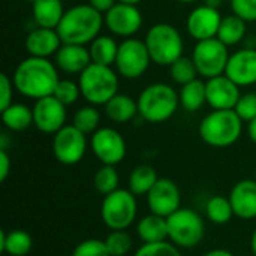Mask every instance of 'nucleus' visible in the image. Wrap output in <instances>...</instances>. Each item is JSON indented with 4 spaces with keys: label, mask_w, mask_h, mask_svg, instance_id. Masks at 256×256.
I'll use <instances>...</instances> for the list:
<instances>
[{
    "label": "nucleus",
    "mask_w": 256,
    "mask_h": 256,
    "mask_svg": "<svg viewBox=\"0 0 256 256\" xmlns=\"http://www.w3.org/2000/svg\"><path fill=\"white\" fill-rule=\"evenodd\" d=\"M27 2H30V3H34L36 0H27Z\"/></svg>",
    "instance_id": "3c124183"
},
{
    "label": "nucleus",
    "mask_w": 256,
    "mask_h": 256,
    "mask_svg": "<svg viewBox=\"0 0 256 256\" xmlns=\"http://www.w3.org/2000/svg\"><path fill=\"white\" fill-rule=\"evenodd\" d=\"M134 256H183L182 249H178L176 244H172L170 240L160 242V243H150V244H141Z\"/></svg>",
    "instance_id": "c9c22d12"
},
{
    "label": "nucleus",
    "mask_w": 256,
    "mask_h": 256,
    "mask_svg": "<svg viewBox=\"0 0 256 256\" xmlns=\"http://www.w3.org/2000/svg\"><path fill=\"white\" fill-rule=\"evenodd\" d=\"M10 171V158L6 150L0 148V182L3 183Z\"/></svg>",
    "instance_id": "79ce46f5"
},
{
    "label": "nucleus",
    "mask_w": 256,
    "mask_h": 256,
    "mask_svg": "<svg viewBox=\"0 0 256 256\" xmlns=\"http://www.w3.org/2000/svg\"><path fill=\"white\" fill-rule=\"evenodd\" d=\"M224 3V0H204V4L210 6V8H214V9H219V6Z\"/></svg>",
    "instance_id": "49530a36"
},
{
    "label": "nucleus",
    "mask_w": 256,
    "mask_h": 256,
    "mask_svg": "<svg viewBox=\"0 0 256 256\" xmlns=\"http://www.w3.org/2000/svg\"><path fill=\"white\" fill-rule=\"evenodd\" d=\"M158 180L159 176L156 170L152 165L142 164L130 171L128 178V189L136 196H144L152 190V188L156 184Z\"/></svg>",
    "instance_id": "bb28decb"
},
{
    "label": "nucleus",
    "mask_w": 256,
    "mask_h": 256,
    "mask_svg": "<svg viewBox=\"0 0 256 256\" xmlns=\"http://www.w3.org/2000/svg\"><path fill=\"white\" fill-rule=\"evenodd\" d=\"M72 256H111V254L105 244V240L87 238L75 246Z\"/></svg>",
    "instance_id": "4c0bfd02"
},
{
    "label": "nucleus",
    "mask_w": 256,
    "mask_h": 256,
    "mask_svg": "<svg viewBox=\"0 0 256 256\" xmlns=\"http://www.w3.org/2000/svg\"><path fill=\"white\" fill-rule=\"evenodd\" d=\"M12 81L20 94L38 100L52 96L60 76L56 63L48 58L28 56L15 68Z\"/></svg>",
    "instance_id": "f257e3e1"
},
{
    "label": "nucleus",
    "mask_w": 256,
    "mask_h": 256,
    "mask_svg": "<svg viewBox=\"0 0 256 256\" xmlns=\"http://www.w3.org/2000/svg\"><path fill=\"white\" fill-rule=\"evenodd\" d=\"M232 14L246 22L256 21V0H230Z\"/></svg>",
    "instance_id": "ea45409f"
},
{
    "label": "nucleus",
    "mask_w": 256,
    "mask_h": 256,
    "mask_svg": "<svg viewBox=\"0 0 256 256\" xmlns=\"http://www.w3.org/2000/svg\"><path fill=\"white\" fill-rule=\"evenodd\" d=\"M180 96V105L189 111V112H196L200 111L204 104H207V88L206 82L200 78L182 86V90L178 93Z\"/></svg>",
    "instance_id": "c85d7f7f"
},
{
    "label": "nucleus",
    "mask_w": 256,
    "mask_h": 256,
    "mask_svg": "<svg viewBox=\"0 0 256 256\" xmlns=\"http://www.w3.org/2000/svg\"><path fill=\"white\" fill-rule=\"evenodd\" d=\"M104 22L112 34L128 39L136 34L142 27V14L136 4L117 2L104 14Z\"/></svg>",
    "instance_id": "ddd939ff"
},
{
    "label": "nucleus",
    "mask_w": 256,
    "mask_h": 256,
    "mask_svg": "<svg viewBox=\"0 0 256 256\" xmlns=\"http://www.w3.org/2000/svg\"><path fill=\"white\" fill-rule=\"evenodd\" d=\"M33 248L32 236L24 230L0 231V252L9 256H26Z\"/></svg>",
    "instance_id": "393cba45"
},
{
    "label": "nucleus",
    "mask_w": 256,
    "mask_h": 256,
    "mask_svg": "<svg viewBox=\"0 0 256 256\" xmlns=\"http://www.w3.org/2000/svg\"><path fill=\"white\" fill-rule=\"evenodd\" d=\"M144 42L152 62L159 66H171L183 56V38L172 24L159 22L152 26L144 38Z\"/></svg>",
    "instance_id": "423d86ee"
},
{
    "label": "nucleus",
    "mask_w": 256,
    "mask_h": 256,
    "mask_svg": "<svg viewBox=\"0 0 256 256\" xmlns=\"http://www.w3.org/2000/svg\"><path fill=\"white\" fill-rule=\"evenodd\" d=\"M222 15L219 9L210 8L207 4L196 6L186 20V28L188 33L198 42V40H206L218 36L220 22H222Z\"/></svg>",
    "instance_id": "dca6fc26"
},
{
    "label": "nucleus",
    "mask_w": 256,
    "mask_h": 256,
    "mask_svg": "<svg viewBox=\"0 0 256 256\" xmlns=\"http://www.w3.org/2000/svg\"><path fill=\"white\" fill-rule=\"evenodd\" d=\"M225 75L238 87L256 84V48L244 46L230 56Z\"/></svg>",
    "instance_id": "f3484780"
},
{
    "label": "nucleus",
    "mask_w": 256,
    "mask_h": 256,
    "mask_svg": "<svg viewBox=\"0 0 256 256\" xmlns=\"http://www.w3.org/2000/svg\"><path fill=\"white\" fill-rule=\"evenodd\" d=\"M138 114L148 123L168 122L180 106V96L176 88L166 82L147 86L138 96Z\"/></svg>",
    "instance_id": "20e7f679"
},
{
    "label": "nucleus",
    "mask_w": 256,
    "mask_h": 256,
    "mask_svg": "<svg viewBox=\"0 0 256 256\" xmlns=\"http://www.w3.org/2000/svg\"><path fill=\"white\" fill-rule=\"evenodd\" d=\"M88 146L90 142L87 141L86 134H82L74 124H66L57 134H54L52 154L62 165H76L86 156Z\"/></svg>",
    "instance_id": "9b49d317"
},
{
    "label": "nucleus",
    "mask_w": 256,
    "mask_h": 256,
    "mask_svg": "<svg viewBox=\"0 0 256 256\" xmlns=\"http://www.w3.org/2000/svg\"><path fill=\"white\" fill-rule=\"evenodd\" d=\"M138 214V201L129 189L118 188L104 196L100 204V219L110 231L128 230Z\"/></svg>",
    "instance_id": "0eeeda50"
},
{
    "label": "nucleus",
    "mask_w": 256,
    "mask_h": 256,
    "mask_svg": "<svg viewBox=\"0 0 256 256\" xmlns=\"http://www.w3.org/2000/svg\"><path fill=\"white\" fill-rule=\"evenodd\" d=\"M248 135H249L250 141L256 144V118L252 120L250 123H248Z\"/></svg>",
    "instance_id": "a18cd8bd"
},
{
    "label": "nucleus",
    "mask_w": 256,
    "mask_h": 256,
    "mask_svg": "<svg viewBox=\"0 0 256 256\" xmlns=\"http://www.w3.org/2000/svg\"><path fill=\"white\" fill-rule=\"evenodd\" d=\"M234 216L242 220L256 219V182L244 178L237 182L228 195Z\"/></svg>",
    "instance_id": "6ab92c4d"
},
{
    "label": "nucleus",
    "mask_w": 256,
    "mask_h": 256,
    "mask_svg": "<svg viewBox=\"0 0 256 256\" xmlns=\"http://www.w3.org/2000/svg\"><path fill=\"white\" fill-rule=\"evenodd\" d=\"M118 45L120 44H117V40L112 36L99 34L96 39L90 42V46H88L92 63L112 66L118 54Z\"/></svg>",
    "instance_id": "a878e982"
},
{
    "label": "nucleus",
    "mask_w": 256,
    "mask_h": 256,
    "mask_svg": "<svg viewBox=\"0 0 256 256\" xmlns=\"http://www.w3.org/2000/svg\"><path fill=\"white\" fill-rule=\"evenodd\" d=\"M82 98L94 106L105 105L118 93V72L111 66L92 63L78 75Z\"/></svg>",
    "instance_id": "39448f33"
},
{
    "label": "nucleus",
    "mask_w": 256,
    "mask_h": 256,
    "mask_svg": "<svg viewBox=\"0 0 256 256\" xmlns=\"http://www.w3.org/2000/svg\"><path fill=\"white\" fill-rule=\"evenodd\" d=\"M234 111L243 120V123H250L256 118V93H244L240 96Z\"/></svg>",
    "instance_id": "58836bf2"
},
{
    "label": "nucleus",
    "mask_w": 256,
    "mask_h": 256,
    "mask_svg": "<svg viewBox=\"0 0 256 256\" xmlns=\"http://www.w3.org/2000/svg\"><path fill=\"white\" fill-rule=\"evenodd\" d=\"M207 104L213 110H234L242 93L240 88L225 74L206 81Z\"/></svg>",
    "instance_id": "a211bd4d"
},
{
    "label": "nucleus",
    "mask_w": 256,
    "mask_h": 256,
    "mask_svg": "<svg viewBox=\"0 0 256 256\" xmlns=\"http://www.w3.org/2000/svg\"><path fill=\"white\" fill-rule=\"evenodd\" d=\"M136 236L144 244L160 243L168 240V224L166 218L158 214H147L136 222Z\"/></svg>",
    "instance_id": "4be33fe9"
},
{
    "label": "nucleus",
    "mask_w": 256,
    "mask_h": 256,
    "mask_svg": "<svg viewBox=\"0 0 256 256\" xmlns=\"http://www.w3.org/2000/svg\"><path fill=\"white\" fill-rule=\"evenodd\" d=\"M118 183H120L118 171L112 165H102L94 172L93 186L104 196L111 194V192H114V190H117L118 189Z\"/></svg>",
    "instance_id": "473e14b6"
},
{
    "label": "nucleus",
    "mask_w": 256,
    "mask_h": 256,
    "mask_svg": "<svg viewBox=\"0 0 256 256\" xmlns=\"http://www.w3.org/2000/svg\"><path fill=\"white\" fill-rule=\"evenodd\" d=\"M152 63L147 45L136 38H128L118 45V54L116 58V69L120 76L126 80H136L142 76Z\"/></svg>",
    "instance_id": "9d476101"
},
{
    "label": "nucleus",
    "mask_w": 256,
    "mask_h": 256,
    "mask_svg": "<svg viewBox=\"0 0 256 256\" xmlns=\"http://www.w3.org/2000/svg\"><path fill=\"white\" fill-rule=\"evenodd\" d=\"M54 63L66 75H80L92 64V58L86 45L62 44L54 56Z\"/></svg>",
    "instance_id": "aec40b11"
},
{
    "label": "nucleus",
    "mask_w": 256,
    "mask_h": 256,
    "mask_svg": "<svg viewBox=\"0 0 256 256\" xmlns=\"http://www.w3.org/2000/svg\"><path fill=\"white\" fill-rule=\"evenodd\" d=\"M2 112V123L12 132H22L33 124V110L24 104H12Z\"/></svg>",
    "instance_id": "cd10ccee"
},
{
    "label": "nucleus",
    "mask_w": 256,
    "mask_h": 256,
    "mask_svg": "<svg viewBox=\"0 0 256 256\" xmlns=\"http://www.w3.org/2000/svg\"><path fill=\"white\" fill-rule=\"evenodd\" d=\"M32 12L36 26L57 28L64 15L63 0H36L32 3Z\"/></svg>",
    "instance_id": "b1692460"
},
{
    "label": "nucleus",
    "mask_w": 256,
    "mask_h": 256,
    "mask_svg": "<svg viewBox=\"0 0 256 256\" xmlns=\"http://www.w3.org/2000/svg\"><path fill=\"white\" fill-rule=\"evenodd\" d=\"M230 56L228 46L218 38H212L196 42L192 52V60L200 76L210 80L225 74Z\"/></svg>",
    "instance_id": "1a4fd4ad"
},
{
    "label": "nucleus",
    "mask_w": 256,
    "mask_h": 256,
    "mask_svg": "<svg viewBox=\"0 0 256 256\" xmlns=\"http://www.w3.org/2000/svg\"><path fill=\"white\" fill-rule=\"evenodd\" d=\"M52 96H56L63 105L66 106H70L74 105L81 94V88H80V84L72 81V80H60Z\"/></svg>",
    "instance_id": "e433bc0d"
},
{
    "label": "nucleus",
    "mask_w": 256,
    "mask_h": 256,
    "mask_svg": "<svg viewBox=\"0 0 256 256\" xmlns=\"http://www.w3.org/2000/svg\"><path fill=\"white\" fill-rule=\"evenodd\" d=\"M246 21L232 14L222 18L216 38L222 40L226 46H234L246 38Z\"/></svg>",
    "instance_id": "c756f323"
},
{
    "label": "nucleus",
    "mask_w": 256,
    "mask_h": 256,
    "mask_svg": "<svg viewBox=\"0 0 256 256\" xmlns=\"http://www.w3.org/2000/svg\"><path fill=\"white\" fill-rule=\"evenodd\" d=\"M170 75H171V80L176 82V84H180V86H184L194 80L198 78V69L192 60V57H186V56H182L180 58H177L171 66H170Z\"/></svg>",
    "instance_id": "72a5a7b5"
},
{
    "label": "nucleus",
    "mask_w": 256,
    "mask_h": 256,
    "mask_svg": "<svg viewBox=\"0 0 256 256\" xmlns=\"http://www.w3.org/2000/svg\"><path fill=\"white\" fill-rule=\"evenodd\" d=\"M206 218L214 225H226L234 218V210L228 196L214 195L206 202Z\"/></svg>",
    "instance_id": "7c9ffc66"
},
{
    "label": "nucleus",
    "mask_w": 256,
    "mask_h": 256,
    "mask_svg": "<svg viewBox=\"0 0 256 256\" xmlns=\"http://www.w3.org/2000/svg\"><path fill=\"white\" fill-rule=\"evenodd\" d=\"M146 196L150 213L162 218H170L182 207L180 188L176 182L166 177L159 178Z\"/></svg>",
    "instance_id": "2eb2a0df"
},
{
    "label": "nucleus",
    "mask_w": 256,
    "mask_h": 256,
    "mask_svg": "<svg viewBox=\"0 0 256 256\" xmlns=\"http://www.w3.org/2000/svg\"><path fill=\"white\" fill-rule=\"evenodd\" d=\"M14 81L12 78H9L4 72L0 75V111L6 110L9 105H12V98H14Z\"/></svg>",
    "instance_id": "a19ab883"
},
{
    "label": "nucleus",
    "mask_w": 256,
    "mask_h": 256,
    "mask_svg": "<svg viewBox=\"0 0 256 256\" xmlns=\"http://www.w3.org/2000/svg\"><path fill=\"white\" fill-rule=\"evenodd\" d=\"M118 2H122V3H129V4H136V6H138V3H141L142 0H118Z\"/></svg>",
    "instance_id": "09e8293b"
},
{
    "label": "nucleus",
    "mask_w": 256,
    "mask_h": 256,
    "mask_svg": "<svg viewBox=\"0 0 256 256\" xmlns=\"http://www.w3.org/2000/svg\"><path fill=\"white\" fill-rule=\"evenodd\" d=\"M104 26V14L87 3L75 4L64 10L56 30L63 44L87 45L99 36Z\"/></svg>",
    "instance_id": "f03ea898"
},
{
    "label": "nucleus",
    "mask_w": 256,
    "mask_h": 256,
    "mask_svg": "<svg viewBox=\"0 0 256 256\" xmlns=\"http://www.w3.org/2000/svg\"><path fill=\"white\" fill-rule=\"evenodd\" d=\"M180 3H194V2H198V0H177Z\"/></svg>",
    "instance_id": "8fccbe9b"
},
{
    "label": "nucleus",
    "mask_w": 256,
    "mask_h": 256,
    "mask_svg": "<svg viewBox=\"0 0 256 256\" xmlns=\"http://www.w3.org/2000/svg\"><path fill=\"white\" fill-rule=\"evenodd\" d=\"M90 150L102 165L117 166L126 158V141L114 128H99L90 138Z\"/></svg>",
    "instance_id": "f8f14e48"
},
{
    "label": "nucleus",
    "mask_w": 256,
    "mask_h": 256,
    "mask_svg": "<svg viewBox=\"0 0 256 256\" xmlns=\"http://www.w3.org/2000/svg\"><path fill=\"white\" fill-rule=\"evenodd\" d=\"M254 180H255V182H256V171H255V178H254Z\"/></svg>",
    "instance_id": "603ef678"
},
{
    "label": "nucleus",
    "mask_w": 256,
    "mask_h": 256,
    "mask_svg": "<svg viewBox=\"0 0 256 256\" xmlns=\"http://www.w3.org/2000/svg\"><path fill=\"white\" fill-rule=\"evenodd\" d=\"M56 96H46L38 99L33 105V124L36 129L46 135L57 134L62 128L66 126L68 111Z\"/></svg>",
    "instance_id": "4468645a"
},
{
    "label": "nucleus",
    "mask_w": 256,
    "mask_h": 256,
    "mask_svg": "<svg viewBox=\"0 0 256 256\" xmlns=\"http://www.w3.org/2000/svg\"><path fill=\"white\" fill-rule=\"evenodd\" d=\"M250 250H252L254 256H256V226L254 232H252V236H250Z\"/></svg>",
    "instance_id": "de8ad7c7"
},
{
    "label": "nucleus",
    "mask_w": 256,
    "mask_h": 256,
    "mask_svg": "<svg viewBox=\"0 0 256 256\" xmlns=\"http://www.w3.org/2000/svg\"><path fill=\"white\" fill-rule=\"evenodd\" d=\"M118 0H88V4L93 6L96 10H99L100 14H106Z\"/></svg>",
    "instance_id": "37998d69"
},
{
    "label": "nucleus",
    "mask_w": 256,
    "mask_h": 256,
    "mask_svg": "<svg viewBox=\"0 0 256 256\" xmlns=\"http://www.w3.org/2000/svg\"><path fill=\"white\" fill-rule=\"evenodd\" d=\"M63 42L56 28L39 27V26L26 36V42H24L28 56L40 57V58H50L51 56H56Z\"/></svg>",
    "instance_id": "412c9836"
},
{
    "label": "nucleus",
    "mask_w": 256,
    "mask_h": 256,
    "mask_svg": "<svg viewBox=\"0 0 256 256\" xmlns=\"http://www.w3.org/2000/svg\"><path fill=\"white\" fill-rule=\"evenodd\" d=\"M72 124L86 135H93L100 124V112L94 105H86L75 111Z\"/></svg>",
    "instance_id": "2f4dec72"
},
{
    "label": "nucleus",
    "mask_w": 256,
    "mask_h": 256,
    "mask_svg": "<svg viewBox=\"0 0 256 256\" xmlns=\"http://www.w3.org/2000/svg\"><path fill=\"white\" fill-rule=\"evenodd\" d=\"M105 244L111 256H126L132 250L134 240L128 232V230L110 231V234L105 237Z\"/></svg>",
    "instance_id": "f704fd0d"
},
{
    "label": "nucleus",
    "mask_w": 256,
    "mask_h": 256,
    "mask_svg": "<svg viewBox=\"0 0 256 256\" xmlns=\"http://www.w3.org/2000/svg\"><path fill=\"white\" fill-rule=\"evenodd\" d=\"M201 256H236L232 252L226 250V249H212L208 252H206L204 255Z\"/></svg>",
    "instance_id": "c03bdc74"
},
{
    "label": "nucleus",
    "mask_w": 256,
    "mask_h": 256,
    "mask_svg": "<svg viewBox=\"0 0 256 256\" xmlns=\"http://www.w3.org/2000/svg\"><path fill=\"white\" fill-rule=\"evenodd\" d=\"M104 108L106 117L118 124L129 123L138 114V102L124 93H117L104 105Z\"/></svg>",
    "instance_id": "5701e85b"
},
{
    "label": "nucleus",
    "mask_w": 256,
    "mask_h": 256,
    "mask_svg": "<svg viewBox=\"0 0 256 256\" xmlns=\"http://www.w3.org/2000/svg\"><path fill=\"white\" fill-rule=\"evenodd\" d=\"M168 240L178 249L196 248L206 236V222L202 216L188 207H180L166 218Z\"/></svg>",
    "instance_id": "6e6552de"
},
{
    "label": "nucleus",
    "mask_w": 256,
    "mask_h": 256,
    "mask_svg": "<svg viewBox=\"0 0 256 256\" xmlns=\"http://www.w3.org/2000/svg\"><path fill=\"white\" fill-rule=\"evenodd\" d=\"M200 138L210 147L234 146L243 134V120L234 110H213L198 126Z\"/></svg>",
    "instance_id": "7ed1b4c3"
},
{
    "label": "nucleus",
    "mask_w": 256,
    "mask_h": 256,
    "mask_svg": "<svg viewBox=\"0 0 256 256\" xmlns=\"http://www.w3.org/2000/svg\"><path fill=\"white\" fill-rule=\"evenodd\" d=\"M63 2H68V0H63Z\"/></svg>",
    "instance_id": "864d4df0"
}]
</instances>
